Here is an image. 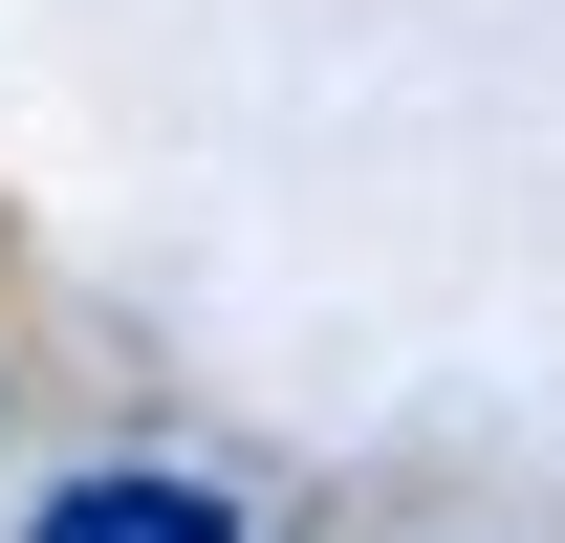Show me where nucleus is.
I'll list each match as a JSON object with an SVG mask.
<instances>
[{
	"instance_id": "f257e3e1",
	"label": "nucleus",
	"mask_w": 565,
	"mask_h": 543,
	"mask_svg": "<svg viewBox=\"0 0 565 543\" xmlns=\"http://www.w3.org/2000/svg\"><path fill=\"white\" fill-rule=\"evenodd\" d=\"M44 543H239L196 500V478H66V500H44Z\"/></svg>"
}]
</instances>
